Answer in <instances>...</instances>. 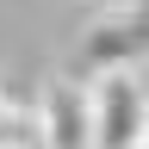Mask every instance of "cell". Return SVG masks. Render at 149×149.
I'll use <instances>...</instances> for the list:
<instances>
[{
    "mask_svg": "<svg viewBox=\"0 0 149 149\" xmlns=\"http://www.w3.org/2000/svg\"><path fill=\"white\" fill-rule=\"evenodd\" d=\"M31 143H44L37 137V112L6 106V118H0V149H31Z\"/></svg>",
    "mask_w": 149,
    "mask_h": 149,
    "instance_id": "obj_3",
    "label": "cell"
},
{
    "mask_svg": "<svg viewBox=\"0 0 149 149\" xmlns=\"http://www.w3.org/2000/svg\"><path fill=\"white\" fill-rule=\"evenodd\" d=\"M93 93V149H149V93L130 68H100Z\"/></svg>",
    "mask_w": 149,
    "mask_h": 149,
    "instance_id": "obj_1",
    "label": "cell"
},
{
    "mask_svg": "<svg viewBox=\"0 0 149 149\" xmlns=\"http://www.w3.org/2000/svg\"><path fill=\"white\" fill-rule=\"evenodd\" d=\"M6 106H13V100H6V93H0V118H6Z\"/></svg>",
    "mask_w": 149,
    "mask_h": 149,
    "instance_id": "obj_4",
    "label": "cell"
},
{
    "mask_svg": "<svg viewBox=\"0 0 149 149\" xmlns=\"http://www.w3.org/2000/svg\"><path fill=\"white\" fill-rule=\"evenodd\" d=\"M37 137L44 149H93V93L68 74H50L37 87Z\"/></svg>",
    "mask_w": 149,
    "mask_h": 149,
    "instance_id": "obj_2",
    "label": "cell"
}]
</instances>
